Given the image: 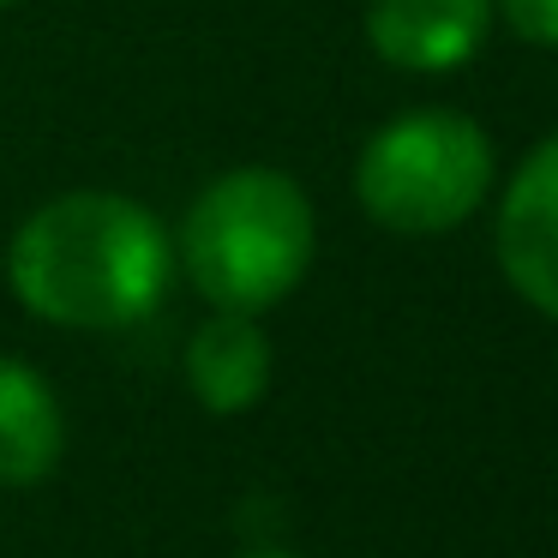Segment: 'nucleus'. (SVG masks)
<instances>
[{
    "instance_id": "nucleus-1",
    "label": "nucleus",
    "mask_w": 558,
    "mask_h": 558,
    "mask_svg": "<svg viewBox=\"0 0 558 558\" xmlns=\"http://www.w3.org/2000/svg\"><path fill=\"white\" fill-rule=\"evenodd\" d=\"M174 246L157 210L126 193H61L7 246V282L37 318L66 330L138 325L169 294Z\"/></svg>"
},
{
    "instance_id": "nucleus-2",
    "label": "nucleus",
    "mask_w": 558,
    "mask_h": 558,
    "mask_svg": "<svg viewBox=\"0 0 558 558\" xmlns=\"http://www.w3.org/2000/svg\"><path fill=\"white\" fill-rule=\"evenodd\" d=\"M313 198L282 169H229L181 222V265L217 313H265L313 270Z\"/></svg>"
},
{
    "instance_id": "nucleus-3",
    "label": "nucleus",
    "mask_w": 558,
    "mask_h": 558,
    "mask_svg": "<svg viewBox=\"0 0 558 558\" xmlns=\"http://www.w3.org/2000/svg\"><path fill=\"white\" fill-rule=\"evenodd\" d=\"M493 138L457 109H409L366 138L354 162V193L378 229L450 234L493 193Z\"/></svg>"
},
{
    "instance_id": "nucleus-4",
    "label": "nucleus",
    "mask_w": 558,
    "mask_h": 558,
    "mask_svg": "<svg viewBox=\"0 0 558 558\" xmlns=\"http://www.w3.org/2000/svg\"><path fill=\"white\" fill-rule=\"evenodd\" d=\"M493 246L510 289L534 313L558 318V133L541 138L505 181Z\"/></svg>"
},
{
    "instance_id": "nucleus-5",
    "label": "nucleus",
    "mask_w": 558,
    "mask_h": 558,
    "mask_svg": "<svg viewBox=\"0 0 558 558\" xmlns=\"http://www.w3.org/2000/svg\"><path fill=\"white\" fill-rule=\"evenodd\" d=\"M493 31V0H373L366 43L402 73H462Z\"/></svg>"
},
{
    "instance_id": "nucleus-6",
    "label": "nucleus",
    "mask_w": 558,
    "mask_h": 558,
    "mask_svg": "<svg viewBox=\"0 0 558 558\" xmlns=\"http://www.w3.org/2000/svg\"><path fill=\"white\" fill-rule=\"evenodd\" d=\"M186 390L210 414H241L270 390V337L258 313H217L186 342Z\"/></svg>"
},
{
    "instance_id": "nucleus-7",
    "label": "nucleus",
    "mask_w": 558,
    "mask_h": 558,
    "mask_svg": "<svg viewBox=\"0 0 558 558\" xmlns=\"http://www.w3.org/2000/svg\"><path fill=\"white\" fill-rule=\"evenodd\" d=\"M66 450V421L37 366L0 354V486H37Z\"/></svg>"
},
{
    "instance_id": "nucleus-8",
    "label": "nucleus",
    "mask_w": 558,
    "mask_h": 558,
    "mask_svg": "<svg viewBox=\"0 0 558 558\" xmlns=\"http://www.w3.org/2000/svg\"><path fill=\"white\" fill-rule=\"evenodd\" d=\"M493 13L517 37L541 43V49H558V0H493Z\"/></svg>"
},
{
    "instance_id": "nucleus-9",
    "label": "nucleus",
    "mask_w": 558,
    "mask_h": 558,
    "mask_svg": "<svg viewBox=\"0 0 558 558\" xmlns=\"http://www.w3.org/2000/svg\"><path fill=\"white\" fill-rule=\"evenodd\" d=\"M246 558H301V553H246Z\"/></svg>"
},
{
    "instance_id": "nucleus-10",
    "label": "nucleus",
    "mask_w": 558,
    "mask_h": 558,
    "mask_svg": "<svg viewBox=\"0 0 558 558\" xmlns=\"http://www.w3.org/2000/svg\"><path fill=\"white\" fill-rule=\"evenodd\" d=\"M0 7H13V0H0Z\"/></svg>"
}]
</instances>
